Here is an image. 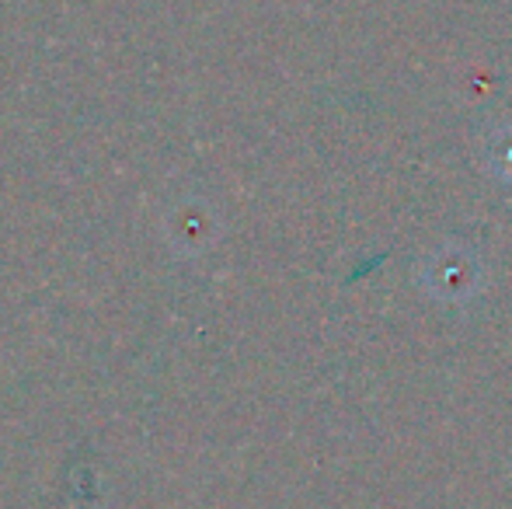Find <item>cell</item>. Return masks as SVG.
Returning a JSON list of instances; mask_svg holds the SVG:
<instances>
[{"mask_svg": "<svg viewBox=\"0 0 512 509\" xmlns=\"http://www.w3.org/2000/svg\"><path fill=\"white\" fill-rule=\"evenodd\" d=\"M495 161H499L495 168H499V171H509V175H512V136L499 147V157H495Z\"/></svg>", "mask_w": 512, "mask_h": 509, "instance_id": "obj_2", "label": "cell"}, {"mask_svg": "<svg viewBox=\"0 0 512 509\" xmlns=\"http://www.w3.org/2000/svg\"><path fill=\"white\" fill-rule=\"evenodd\" d=\"M478 279V262L464 248H443L439 255H432L429 269H425L429 290L443 300H467L474 293V286H478Z\"/></svg>", "mask_w": 512, "mask_h": 509, "instance_id": "obj_1", "label": "cell"}]
</instances>
